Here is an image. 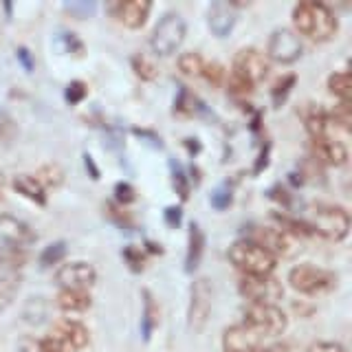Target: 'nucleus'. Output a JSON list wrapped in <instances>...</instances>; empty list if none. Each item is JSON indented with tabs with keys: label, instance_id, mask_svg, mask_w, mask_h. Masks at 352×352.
Here are the masks:
<instances>
[{
	"label": "nucleus",
	"instance_id": "1",
	"mask_svg": "<svg viewBox=\"0 0 352 352\" xmlns=\"http://www.w3.org/2000/svg\"><path fill=\"white\" fill-rule=\"evenodd\" d=\"M293 31L311 42H330L339 31L335 11L324 3H300L293 7Z\"/></svg>",
	"mask_w": 352,
	"mask_h": 352
},
{
	"label": "nucleus",
	"instance_id": "2",
	"mask_svg": "<svg viewBox=\"0 0 352 352\" xmlns=\"http://www.w3.org/2000/svg\"><path fill=\"white\" fill-rule=\"evenodd\" d=\"M313 236H322L330 242H341L350 231V216L344 207L333 203H315L304 220Z\"/></svg>",
	"mask_w": 352,
	"mask_h": 352
},
{
	"label": "nucleus",
	"instance_id": "3",
	"mask_svg": "<svg viewBox=\"0 0 352 352\" xmlns=\"http://www.w3.org/2000/svg\"><path fill=\"white\" fill-rule=\"evenodd\" d=\"M91 344L88 328L77 319H60L38 341V352H80Z\"/></svg>",
	"mask_w": 352,
	"mask_h": 352
},
{
	"label": "nucleus",
	"instance_id": "4",
	"mask_svg": "<svg viewBox=\"0 0 352 352\" xmlns=\"http://www.w3.org/2000/svg\"><path fill=\"white\" fill-rule=\"evenodd\" d=\"M229 262L242 275H273L278 260L251 240H238L229 247Z\"/></svg>",
	"mask_w": 352,
	"mask_h": 352
},
{
	"label": "nucleus",
	"instance_id": "5",
	"mask_svg": "<svg viewBox=\"0 0 352 352\" xmlns=\"http://www.w3.org/2000/svg\"><path fill=\"white\" fill-rule=\"evenodd\" d=\"M187 36V25L185 18L176 11H168L152 29L150 36V49L159 58H170L176 51L181 49V44L185 42Z\"/></svg>",
	"mask_w": 352,
	"mask_h": 352
},
{
	"label": "nucleus",
	"instance_id": "6",
	"mask_svg": "<svg viewBox=\"0 0 352 352\" xmlns=\"http://www.w3.org/2000/svg\"><path fill=\"white\" fill-rule=\"evenodd\" d=\"M242 324L262 339H267L280 337L289 326V317L278 304H249L242 313Z\"/></svg>",
	"mask_w": 352,
	"mask_h": 352
},
{
	"label": "nucleus",
	"instance_id": "7",
	"mask_svg": "<svg viewBox=\"0 0 352 352\" xmlns=\"http://www.w3.org/2000/svg\"><path fill=\"white\" fill-rule=\"evenodd\" d=\"M291 289L302 295H324L337 286V275L328 269L313 267V264H300L289 273Z\"/></svg>",
	"mask_w": 352,
	"mask_h": 352
},
{
	"label": "nucleus",
	"instance_id": "8",
	"mask_svg": "<svg viewBox=\"0 0 352 352\" xmlns=\"http://www.w3.org/2000/svg\"><path fill=\"white\" fill-rule=\"evenodd\" d=\"M238 291L249 304H275L282 300L284 286L275 275H242Z\"/></svg>",
	"mask_w": 352,
	"mask_h": 352
},
{
	"label": "nucleus",
	"instance_id": "9",
	"mask_svg": "<svg viewBox=\"0 0 352 352\" xmlns=\"http://www.w3.org/2000/svg\"><path fill=\"white\" fill-rule=\"evenodd\" d=\"M214 306V286L209 278H198L190 291V308H187V324L194 333H201L207 326Z\"/></svg>",
	"mask_w": 352,
	"mask_h": 352
},
{
	"label": "nucleus",
	"instance_id": "10",
	"mask_svg": "<svg viewBox=\"0 0 352 352\" xmlns=\"http://www.w3.org/2000/svg\"><path fill=\"white\" fill-rule=\"evenodd\" d=\"M247 240L256 242L267 253L278 260V258H289L295 253V238L286 234L280 227H269V225H251Z\"/></svg>",
	"mask_w": 352,
	"mask_h": 352
},
{
	"label": "nucleus",
	"instance_id": "11",
	"mask_svg": "<svg viewBox=\"0 0 352 352\" xmlns=\"http://www.w3.org/2000/svg\"><path fill=\"white\" fill-rule=\"evenodd\" d=\"M304 44L293 29H275L267 44V58L278 64H295L302 58Z\"/></svg>",
	"mask_w": 352,
	"mask_h": 352
},
{
	"label": "nucleus",
	"instance_id": "12",
	"mask_svg": "<svg viewBox=\"0 0 352 352\" xmlns=\"http://www.w3.org/2000/svg\"><path fill=\"white\" fill-rule=\"evenodd\" d=\"M231 73L256 88V84H260L269 75V58L256 47H245L236 53Z\"/></svg>",
	"mask_w": 352,
	"mask_h": 352
},
{
	"label": "nucleus",
	"instance_id": "13",
	"mask_svg": "<svg viewBox=\"0 0 352 352\" xmlns=\"http://www.w3.org/2000/svg\"><path fill=\"white\" fill-rule=\"evenodd\" d=\"M97 280V271L93 264L84 260L77 262H66L55 273V282L60 284V289H82L88 291Z\"/></svg>",
	"mask_w": 352,
	"mask_h": 352
},
{
	"label": "nucleus",
	"instance_id": "14",
	"mask_svg": "<svg viewBox=\"0 0 352 352\" xmlns=\"http://www.w3.org/2000/svg\"><path fill=\"white\" fill-rule=\"evenodd\" d=\"M308 148H311V159L319 165L341 168L348 163V148L339 139H311Z\"/></svg>",
	"mask_w": 352,
	"mask_h": 352
},
{
	"label": "nucleus",
	"instance_id": "15",
	"mask_svg": "<svg viewBox=\"0 0 352 352\" xmlns=\"http://www.w3.org/2000/svg\"><path fill=\"white\" fill-rule=\"evenodd\" d=\"M262 337L253 333L245 324L229 326L223 333V350L225 352H264Z\"/></svg>",
	"mask_w": 352,
	"mask_h": 352
},
{
	"label": "nucleus",
	"instance_id": "16",
	"mask_svg": "<svg viewBox=\"0 0 352 352\" xmlns=\"http://www.w3.org/2000/svg\"><path fill=\"white\" fill-rule=\"evenodd\" d=\"M36 231H33L25 220L11 214H0V240H5L9 247L25 249L36 242Z\"/></svg>",
	"mask_w": 352,
	"mask_h": 352
},
{
	"label": "nucleus",
	"instance_id": "17",
	"mask_svg": "<svg viewBox=\"0 0 352 352\" xmlns=\"http://www.w3.org/2000/svg\"><path fill=\"white\" fill-rule=\"evenodd\" d=\"M110 14L113 18L124 25L128 29H141L146 25V20L152 11L150 3H143V0H130V3H117V5H110Z\"/></svg>",
	"mask_w": 352,
	"mask_h": 352
},
{
	"label": "nucleus",
	"instance_id": "18",
	"mask_svg": "<svg viewBox=\"0 0 352 352\" xmlns=\"http://www.w3.org/2000/svg\"><path fill=\"white\" fill-rule=\"evenodd\" d=\"M207 25L216 38H227L236 27V7L231 3H214L207 11Z\"/></svg>",
	"mask_w": 352,
	"mask_h": 352
},
{
	"label": "nucleus",
	"instance_id": "19",
	"mask_svg": "<svg viewBox=\"0 0 352 352\" xmlns=\"http://www.w3.org/2000/svg\"><path fill=\"white\" fill-rule=\"evenodd\" d=\"M55 304L64 313H86L93 306V295L82 289H60Z\"/></svg>",
	"mask_w": 352,
	"mask_h": 352
},
{
	"label": "nucleus",
	"instance_id": "20",
	"mask_svg": "<svg viewBox=\"0 0 352 352\" xmlns=\"http://www.w3.org/2000/svg\"><path fill=\"white\" fill-rule=\"evenodd\" d=\"M203 253H205V234L196 223H192L190 236H187V253H185V271L187 273H194L198 269V264L203 260Z\"/></svg>",
	"mask_w": 352,
	"mask_h": 352
},
{
	"label": "nucleus",
	"instance_id": "21",
	"mask_svg": "<svg viewBox=\"0 0 352 352\" xmlns=\"http://www.w3.org/2000/svg\"><path fill=\"white\" fill-rule=\"evenodd\" d=\"M14 190L36 205H47V190L36 181L33 174H18L14 179Z\"/></svg>",
	"mask_w": 352,
	"mask_h": 352
},
{
	"label": "nucleus",
	"instance_id": "22",
	"mask_svg": "<svg viewBox=\"0 0 352 352\" xmlns=\"http://www.w3.org/2000/svg\"><path fill=\"white\" fill-rule=\"evenodd\" d=\"M20 286H22L20 273H3L0 275V313H5L7 308L14 304Z\"/></svg>",
	"mask_w": 352,
	"mask_h": 352
},
{
	"label": "nucleus",
	"instance_id": "23",
	"mask_svg": "<svg viewBox=\"0 0 352 352\" xmlns=\"http://www.w3.org/2000/svg\"><path fill=\"white\" fill-rule=\"evenodd\" d=\"M141 326H143V339H150L152 330L159 326V306L154 302V297L150 291H143V319H141Z\"/></svg>",
	"mask_w": 352,
	"mask_h": 352
},
{
	"label": "nucleus",
	"instance_id": "24",
	"mask_svg": "<svg viewBox=\"0 0 352 352\" xmlns=\"http://www.w3.org/2000/svg\"><path fill=\"white\" fill-rule=\"evenodd\" d=\"M25 262H27L25 249L9 247V245L0 249V269L5 273H18L20 267H25Z\"/></svg>",
	"mask_w": 352,
	"mask_h": 352
},
{
	"label": "nucleus",
	"instance_id": "25",
	"mask_svg": "<svg viewBox=\"0 0 352 352\" xmlns=\"http://www.w3.org/2000/svg\"><path fill=\"white\" fill-rule=\"evenodd\" d=\"M130 64H132V71H135V75L139 77V80H143V82H154L159 77L157 64H154V60L148 58V55H143V53L132 55Z\"/></svg>",
	"mask_w": 352,
	"mask_h": 352
},
{
	"label": "nucleus",
	"instance_id": "26",
	"mask_svg": "<svg viewBox=\"0 0 352 352\" xmlns=\"http://www.w3.org/2000/svg\"><path fill=\"white\" fill-rule=\"evenodd\" d=\"M36 181L44 187V190H51V187H60L64 183V170L60 168L58 163H47L33 174Z\"/></svg>",
	"mask_w": 352,
	"mask_h": 352
},
{
	"label": "nucleus",
	"instance_id": "27",
	"mask_svg": "<svg viewBox=\"0 0 352 352\" xmlns=\"http://www.w3.org/2000/svg\"><path fill=\"white\" fill-rule=\"evenodd\" d=\"M328 91L339 102H350V75L348 71H335L328 77Z\"/></svg>",
	"mask_w": 352,
	"mask_h": 352
},
{
	"label": "nucleus",
	"instance_id": "28",
	"mask_svg": "<svg viewBox=\"0 0 352 352\" xmlns=\"http://www.w3.org/2000/svg\"><path fill=\"white\" fill-rule=\"evenodd\" d=\"M179 71L187 77H203L205 71V60L201 53L187 51L179 58Z\"/></svg>",
	"mask_w": 352,
	"mask_h": 352
},
{
	"label": "nucleus",
	"instance_id": "29",
	"mask_svg": "<svg viewBox=\"0 0 352 352\" xmlns=\"http://www.w3.org/2000/svg\"><path fill=\"white\" fill-rule=\"evenodd\" d=\"M66 258V242H51L49 247H44V251L40 253V267L42 269H51L58 267V264Z\"/></svg>",
	"mask_w": 352,
	"mask_h": 352
},
{
	"label": "nucleus",
	"instance_id": "30",
	"mask_svg": "<svg viewBox=\"0 0 352 352\" xmlns=\"http://www.w3.org/2000/svg\"><path fill=\"white\" fill-rule=\"evenodd\" d=\"M293 84H295V75H286V77H282V80L275 82L273 91H271V97H273V104L275 106H282L284 99L289 97Z\"/></svg>",
	"mask_w": 352,
	"mask_h": 352
},
{
	"label": "nucleus",
	"instance_id": "31",
	"mask_svg": "<svg viewBox=\"0 0 352 352\" xmlns=\"http://www.w3.org/2000/svg\"><path fill=\"white\" fill-rule=\"evenodd\" d=\"M203 77L205 80L212 84V86H220L225 82V77H227V73H225V69L220 66L218 62H205V71H203Z\"/></svg>",
	"mask_w": 352,
	"mask_h": 352
},
{
	"label": "nucleus",
	"instance_id": "32",
	"mask_svg": "<svg viewBox=\"0 0 352 352\" xmlns=\"http://www.w3.org/2000/svg\"><path fill=\"white\" fill-rule=\"evenodd\" d=\"M227 86H229V93H234V95H238V97H247V95L253 93V86H251L249 82H245V80H240V77L234 75V73L229 75Z\"/></svg>",
	"mask_w": 352,
	"mask_h": 352
},
{
	"label": "nucleus",
	"instance_id": "33",
	"mask_svg": "<svg viewBox=\"0 0 352 352\" xmlns=\"http://www.w3.org/2000/svg\"><path fill=\"white\" fill-rule=\"evenodd\" d=\"M86 95H88V86L84 82H71L69 86H66V102L80 104Z\"/></svg>",
	"mask_w": 352,
	"mask_h": 352
},
{
	"label": "nucleus",
	"instance_id": "34",
	"mask_svg": "<svg viewBox=\"0 0 352 352\" xmlns=\"http://www.w3.org/2000/svg\"><path fill=\"white\" fill-rule=\"evenodd\" d=\"M124 258H126V262L130 264V269H132V271H141V269H143V260H146V256H143V249L130 245V247L124 251Z\"/></svg>",
	"mask_w": 352,
	"mask_h": 352
},
{
	"label": "nucleus",
	"instance_id": "35",
	"mask_svg": "<svg viewBox=\"0 0 352 352\" xmlns=\"http://www.w3.org/2000/svg\"><path fill=\"white\" fill-rule=\"evenodd\" d=\"M212 205L216 209H220V212L231 205V190H229V187H218V190L212 194Z\"/></svg>",
	"mask_w": 352,
	"mask_h": 352
},
{
	"label": "nucleus",
	"instance_id": "36",
	"mask_svg": "<svg viewBox=\"0 0 352 352\" xmlns=\"http://www.w3.org/2000/svg\"><path fill=\"white\" fill-rule=\"evenodd\" d=\"M14 135H16L14 119L7 117V115H0V143H7Z\"/></svg>",
	"mask_w": 352,
	"mask_h": 352
},
{
	"label": "nucleus",
	"instance_id": "37",
	"mask_svg": "<svg viewBox=\"0 0 352 352\" xmlns=\"http://www.w3.org/2000/svg\"><path fill=\"white\" fill-rule=\"evenodd\" d=\"M115 194H117L119 205H126V203L135 201V190H132V185H128V183H117L115 185Z\"/></svg>",
	"mask_w": 352,
	"mask_h": 352
},
{
	"label": "nucleus",
	"instance_id": "38",
	"mask_svg": "<svg viewBox=\"0 0 352 352\" xmlns=\"http://www.w3.org/2000/svg\"><path fill=\"white\" fill-rule=\"evenodd\" d=\"M306 352H346V348L335 341H315L313 346H308Z\"/></svg>",
	"mask_w": 352,
	"mask_h": 352
},
{
	"label": "nucleus",
	"instance_id": "39",
	"mask_svg": "<svg viewBox=\"0 0 352 352\" xmlns=\"http://www.w3.org/2000/svg\"><path fill=\"white\" fill-rule=\"evenodd\" d=\"M174 187L179 190V194H181L183 201H185L187 196H190V187H187V181H185V176H183L181 170H176V172H174Z\"/></svg>",
	"mask_w": 352,
	"mask_h": 352
},
{
	"label": "nucleus",
	"instance_id": "40",
	"mask_svg": "<svg viewBox=\"0 0 352 352\" xmlns=\"http://www.w3.org/2000/svg\"><path fill=\"white\" fill-rule=\"evenodd\" d=\"M165 220H168L170 227H179V223H181V209L179 207H168V209H165Z\"/></svg>",
	"mask_w": 352,
	"mask_h": 352
}]
</instances>
